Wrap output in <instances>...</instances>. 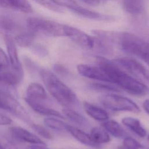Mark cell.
<instances>
[{
	"instance_id": "cell-1",
	"label": "cell",
	"mask_w": 149,
	"mask_h": 149,
	"mask_svg": "<svg viewBox=\"0 0 149 149\" xmlns=\"http://www.w3.org/2000/svg\"><path fill=\"white\" fill-rule=\"evenodd\" d=\"M98 66L108 76L111 83L118 86L127 93L136 96L149 94V87L107 59L97 57Z\"/></svg>"
},
{
	"instance_id": "cell-2",
	"label": "cell",
	"mask_w": 149,
	"mask_h": 149,
	"mask_svg": "<svg viewBox=\"0 0 149 149\" xmlns=\"http://www.w3.org/2000/svg\"><path fill=\"white\" fill-rule=\"evenodd\" d=\"M40 74L49 93L60 104L66 108L76 105L77 102L76 95L54 73L41 69Z\"/></svg>"
},
{
	"instance_id": "cell-3",
	"label": "cell",
	"mask_w": 149,
	"mask_h": 149,
	"mask_svg": "<svg viewBox=\"0 0 149 149\" xmlns=\"http://www.w3.org/2000/svg\"><path fill=\"white\" fill-rule=\"evenodd\" d=\"M109 39L110 42L116 41L124 52L140 58L149 52V43L130 33L109 31Z\"/></svg>"
},
{
	"instance_id": "cell-4",
	"label": "cell",
	"mask_w": 149,
	"mask_h": 149,
	"mask_svg": "<svg viewBox=\"0 0 149 149\" xmlns=\"http://www.w3.org/2000/svg\"><path fill=\"white\" fill-rule=\"evenodd\" d=\"M99 102L106 108L113 111H126L139 113V107L132 100L115 94L104 95L98 98Z\"/></svg>"
},
{
	"instance_id": "cell-5",
	"label": "cell",
	"mask_w": 149,
	"mask_h": 149,
	"mask_svg": "<svg viewBox=\"0 0 149 149\" xmlns=\"http://www.w3.org/2000/svg\"><path fill=\"white\" fill-rule=\"evenodd\" d=\"M26 24L29 30L34 32L40 31L55 37L66 36V24L37 17H28Z\"/></svg>"
},
{
	"instance_id": "cell-6",
	"label": "cell",
	"mask_w": 149,
	"mask_h": 149,
	"mask_svg": "<svg viewBox=\"0 0 149 149\" xmlns=\"http://www.w3.org/2000/svg\"><path fill=\"white\" fill-rule=\"evenodd\" d=\"M112 62L131 76L149 83V70L140 62L130 58H119Z\"/></svg>"
},
{
	"instance_id": "cell-7",
	"label": "cell",
	"mask_w": 149,
	"mask_h": 149,
	"mask_svg": "<svg viewBox=\"0 0 149 149\" xmlns=\"http://www.w3.org/2000/svg\"><path fill=\"white\" fill-rule=\"evenodd\" d=\"M65 33L66 37H68L81 47L91 49L95 45V39L77 28L66 25Z\"/></svg>"
},
{
	"instance_id": "cell-8",
	"label": "cell",
	"mask_w": 149,
	"mask_h": 149,
	"mask_svg": "<svg viewBox=\"0 0 149 149\" xmlns=\"http://www.w3.org/2000/svg\"><path fill=\"white\" fill-rule=\"evenodd\" d=\"M0 109L12 112L20 117L25 118L26 115L18 101L9 93L0 90Z\"/></svg>"
},
{
	"instance_id": "cell-9",
	"label": "cell",
	"mask_w": 149,
	"mask_h": 149,
	"mask_svg": "<svg viewBox=\"0 0 149 149\" xmlns=\"http://www.w3.org/2000/svg\"><path fill=\"white\" fill-rule=\"evenodd\" d=\"M79 73L85 77L111 83L108 76L98 66L95 67L87 64H79L77 66Z\"/></svg>"
},
{
	"instance_id": "cell-10",
	"label": "cell",
	"mask_w": 149,
	"mask_h": 149,
	"mask_svg": "<svg viewBox=\"0 0 149 149\" xmlns=\"http://www.w3.org/2000/svg\"><path fill=\"white\" fill-rule=\"evenodd\" d=\"M5 43L11 68L16 72L23 73L22 68L19 61L15 41L10 34H6L5 35Z\"/></svg>"
},
{
	"instance_id": "cell-11",
	"label": "cell",
	"mask_w": 149,
	"mask_h": 149,
	"mask_svg": "<svg viewBox=\"0 0 149 149\" xmlns=\"http://www.w3.org/2000/svg\"><path fill=\"white\" fill-rule=\"evenodd\" d=\"M9 130L14 137L20 141L29 143L32 144L46 145L45 143L36 134L23 127L19 126H13L10 127Z\"/></svg>"
},
{
	"instance_id": "cell-12",
	"label": "cell",
	"mask_w": 149,
	"mask_h": 149,
	"mask_svg": "<svg viewBox=\"0 0 149 149\" xmlns=\"http://www.w3.org/2000/svg\"><path fill=\"white\" fill-rule=\"evenodd\" d=\"M24 100L26 103L37 113L42 115L56 117L60 119L65 118L63 115L58 111L55 110L54 109L49 108L44 105H42L40 102L32 100L27 97L24 98Z\"/></svg>"
},
{
	"instance_id": "cell-13",
	"label": "cell",
	"mask_w": 149,
	"mask_h": 149,
	"mask_svg": "<svg viewBox=\"0 0 149 149\" xmlns=\"http://www.w3.org/2000/svg\"><path fill=\"white\" fill-rule=\"evenodd\" d=\"M83 105L86 113L94 119L105 121L109 118V115L105 110L86 101H84Z\"/></svg>"
},
{
	"instance_id": "cell-14",
	"label": "cell",
	"mask_w": 149,
	"mask_h": 149,
	"mask_svg": "<svg viewBox=\"0 0 149 149\" xmlns=\"http://www.w3.org/2000/svg\"><path fill=\"white\" fill-rule=\"evenodd\" d=\"M66 130L78 141L88 146L97 147L98 145L95 144L91 139L89 134H87L83 130L74 127L73 126L67 125Z\"/></svg>"
},
{
	"instance_id": "cell-15",
	"label": "cell",
	"mask_w": 149,
	"mask_h": 149,
	"mask_svg": "<svg viewBox=\"0 0 149 149\" xmlns=\"http://www.w3.org/2000/svg\"><path fill=\"white\" fill-rule=\"evenodd\" d=\"M0 6L23 12H32L33 9L27 0H0Z\"/></svg>"
},
{
	"instance_id": "cell-16",
	"label": "cell",
	"mask_w": 149,
	"mask_h": 149,
	"mask_svg": "<svg viewBox=\"0 0 149 149\" xmlns=\"http://www.w3.org/2000/svg\"><path fill=\"white\" fill-rule=\"evenodd\" d=\"M122 123L140 137L144 138L146 136L147 132L139 119L130 116L125 117L122 119Z\"/></svg>"
},
{
	"instance_id": "cell-17",
	"label": "cell",
	"mask_w": 149,
	"mask_h": 149,
	"mask_svg": "<svg viewBox=\"0 0 149 149\" xmlns=\"http://www.w3.org/2000/svg\"><path fill=\"white\" fill-rule=\"evenodd\" d=\"M26 93L27 98L38 102L47 98V93L44 88L37 83H32L29 84Z\"/></svg>"
},
{
	"instance_id": "cell-18",
	"label": "cell",
	"mask_w": 149,
	"mask_h": 149,
	"mask_svg": "<svg viewBox=\"0 0 149 149\" xmlns=\"http://www.w3.org/2000/svg\"><path fill=\"white\" fill-rule=\"evenodd\" d=\"M72 12H73L76 14H77L79 16L90 19L103 21H110L111 19H112L111 16L100 13L97 12H94L93 10L86 9L81 6H80L78 8L73 10Z\"/></svg>"
},
{
	"instance_id": "cell-19",
	"label": "cell",
	"mask_w": 149,
	"mask_h": 149,
	"mask_svg": "<svg viewBox=\"0 0 149 149\" xmlns=\"http://www.w3.org/2000/svg\"><path fill=\"white\" fill-rule=\"evenodd\" d=\"M103 128L113 136L116 138L125 137L126 136V132L122 126L115 120H105L102 124Z\"/></svg>"
},
{
	"instance_id": "cell-20",
	"label": "cell",
	"mask_w": 149,
	"mask_h": 149,
	"mask_svg": "<svg viewBox=\"0 0 149 149\" xmlns=\"http://www.w3.org/2000/svg\"><path fill=\"white\" fill-rule=\"evenodd\" d=\"M90 136L92 140L97 145L107 143L111 141V138L107 132L100 127H94L90 130Z\"/></svg>"
},
{
	"instance_id": "cell-21",
	"label": "cell",
	"mask_w": 149,
	"mask_h": 149,
	"mask_svg": "<svg viewBox=\"0 0 149 149\" xmlns=\"http://www.w3.org/2000/svg\"><path fill=\"white\" fill-rule=\"evenodd\" d=\"M62 113L65 118H67L72 122L80 126H84L88 124V120L84 116L69 108L63 109Z\"/></svg>"
},
{
	"instance_id": "cell-22",
	"label": "cell",
	"mask_w": 149,
	"mask_h": 149,
	"mask_svg": "<svg viewBox=\"0 0 149 149\" xmlns=\"http://www.w3.org/2000/svg\"><path fill=\"white\" fill-rule=\"evenodd\" d=\"M144 6V0H124L123 6L129 13L133 15L140 14Z\"/></svg>"
},
{
	"instance_id": "cell-23",
	"label": "cell",
	"mask_w": 149,
	"mask_h": 149,
	"mask_svg": "<svg viewBox=\"0 0 149 149\" xmlns=\"http://www.w3.org/2000/svg\"><path fill=\"white\" fill-rule=\"evenodd\" d=\"M35 37L34 31L29 30L19 34L15 37L16 42L20 47H26L31 45Z\"/></svg>"
},
{
	"instance_id": "cell-24",
	"label": "cell",
	"mask_w": 149,
	"mask_h": 149,
	"mask_svg": "<svg viewBox=\"0 0 149 149\" xmlns=\"http://www.w3.org/2000/svg\"><path fill=\"white\" fill-rule=\"evenodd\" d=\"M45 125L55 130H66V127L67 124L63 122L61 119H58V118L49 116L47 118L44 120Z\"/></svg>"
},
{
	"instance_id": "cell-25",
	"label": "cell",
	"mask_w": 149,
	"mask_h": 149,
	"mask_svg": "<svg viewBox=\"0 0 149 149\" xmlns=\"http://www.w3.org/2000/svg\"><path fill=\"white\" fill-rule=\"evenodd\" d=\"M0 28L6 31H12L18 29V24L8 16H0Z\"/></svg>"
},
{
	"instance_id": "cell-26",
	"label": "cell",
	"mask_w": 149,
	"mask_h": 149,
	"mask_svg": "<svg viewBox=\"0 0 149 149\" xmlns=\"http://www.w3.org/2000/svg\"><path fill=\"white\" fill-rule=\"evenodd\" d=\"M144 147L136 140L131 137H125L122 144L118 149H141Z\"/></svg>"
},
{
	"instance_id": "cell-27",
	"label": "cell",
	"mask_w": 149,
	"mask_h": 149,
	"mask_svg": "<svg viewBox=\"0 0 149 149\" xmlns=\"http://www.w3.org/2000/svg\"><path fill=\"white\" fill-rule=\"evenodd\" d=\"M89 87L94 90L107 92H118L119 89L115 86L100 83H92L89 84Z\"/></svg>"
},
{
	"instance_id": "cell-28",
	"label": "cell",
	"mask_w": 149,
	"mask_h": 149,
	"mask_svg": "<svg viewBox=\"0 0 149 149\" xmlns=\"http://www.w3.org/2000/svg\"><path fill=\"white\" fill-rule=\"evenodd\" d=\"M12 69L9 58L3 50L0 48V73L8 72Z\"/></svg>"
},
{
	"instance_id": "cell-29",
	"label": "cell",
	"mask_w": 149,
	"mask_h": 149,
	"mask_svg": "<svg viewBox=\"0 0 149 149\" xmlns=\"http://www.w3.org/2000/svg\"><path fill=\"white\" fill-rule=\"evenodd\" d=\"M52 2L59 6L69 9L72 11L78 8L80 5L74 0H51Z\"/></svg>"
},
{
	"instance_id": "cell-30",
	"label": "cell",
	"mask_w": 149,
	"mask_h": 149,
	"mask_svg": "<svg viewBox=\"0 0 149 149\" xmlns=\"http://www.w3.org/2000/svg\"><path fill=\"white\" fill-rule=\"evenodd\" d=\"M32 128L37 134H38L42 137L49 140L52 139V136L51 135V134L45 128L41 126V125L32 124Z\"/></svg>"
},
{
	"instance_id": "cell-31",
	"label": "cell",
	"mask_w": 149,
	"mask_h": 149,
	"mask_svg": "<svg viewBox=\"0 0 149 149\" xmlns=\"http://www.w3.org/2000/svg\"><path fill=\"white\" fill-rule=\"evenodd\" d=\"M36 1V2H37L38 3H39L40 4H41V5H43L44 6H45L46 8H48L49 9L54 10L55 12H62V9L60 8V6L56 5V4L52 3H51L49 1H47V0H34Z\"/></svg>"
},
{
	"instance_id": "cell-32",
	"label": "cell",
	"mask_w": 149,
	"mask_h": 149,
	"mask_svg": "<svg viewBox=\"0 0 149 149\" xmlns=\"http://www.w3.org/2000/svg\"><path fill=\"white\" fill-rule=\"evenodd\" d=\"M54 69L55 72L62 76H66L68 74V69L62 65L60 64H55L54 66Z\"/></svg>"
},
{
	"instance_id": "cell-33",
	"label": "cell",
	"mask_w": 149,
	"mask_h": 149,
	"mask_svg": "<svg viewBox=\"0 0 149 149\" xmlns=\"http://www.w3.org/2000/svg\"><path fill=\"white\" fill-rule=\"evenodd\" d=\"M12 123V120L7 116L0 112V125H9Z\"/></svg>"
},
{
	"instance_id": "cell-34",
	"label": "cell",
	"mask_w": 149,
	"mask_h": 149,
	"mask_svg": "<svg viewBox=\"0 0 149 149\" xmlns=\"http://www.w3.org/2000/svg\"><path fill=\"white\" fill-rule=\"evenodd\" d=\"M27 149H49V148L45 147V145L32 144Z\"/></svg>"
},
{
	"instance_id": "cell-35",
	"label": "cell",
	"mask_w": 149,
	"mask_h": 149,
	"mask_svg": "<svg viewBox=\"0 0 149 149\" xmlns=\"http://www.w3.org/2000/svg\"><path fill=\"white\" fill-rule=\"evenodd\" d=\"M143 108L144 111L148 114H149V99L146 100L143 103Z\"/></svg>"
},
{
	"instance_id": "cell-36",
	"label": "cell",
	"mask_w": 149,
	"mask_h": 149,
	"mask_svg": "<svg viewBox=\"0 0 149 149\" xmlns=\"http://www.w3.org/2000/svg\"><path fill=\"white\" fill-rule=\"evenodd\" d=\"M81 1L87 4H88L90 5H93V6H96L100 3L99 0H81Z\"/></svg>"
},
{
	"instance_id": "cell-37",
	"label": "cell",
	"mask_w": 149,
	"mask_h": 149,
	"mask_svg": "<svg viewBox=\"0 0 149 149\" xmlns=\"http://www.w3.org/2000/svg\"><path fill=\"white\" fill-rule=\"evenodd\" d=\"M141 59H143L145 62V63L149 66V52L144 55Z\"/></svg>"
},
{
	"instance_id": "cell-38",
	"label": "cell",
	"mask_w": 149,
	"mask_h": 149,
	"mask_svg": "<svg viewBox=\"0 0 149 149\" xmlns=\"http://www.w3.org/2000/svg\"><path fill=\"white\" fill-rule=\"evenodd\" d=\"M0 149H6L5 147H3L1 144H0Z\"/></svg>"
},
{
	"instance_id": "cell-39",
	"label": "cell",
	"mask_w": 149,
	"mask_h": 149,
	"mask_svg": "<svg viewBox=\"0 0 149 149\" xmlns=\"http://www.w3.org/2000/svg\"><path fill=\"white\" fill-rule=\"evenodd\" d=\"M147 140H148V141L149 142V134L147 136Z\"/></svg>"
}]
</instances>
